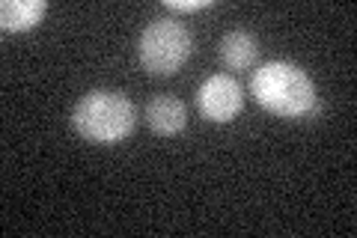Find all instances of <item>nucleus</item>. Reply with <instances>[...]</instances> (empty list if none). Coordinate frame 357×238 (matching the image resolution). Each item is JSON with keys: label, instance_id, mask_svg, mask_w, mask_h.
<instances>
[{"label": "nucleus", "instance_id": "obj_1", "mask_svg": "<svg viewBox=\"0 0 357 238\" xmlns=\"http://www.w3.org/2000/svg\"><path fill=\"white\" fill-rule=\"evenodd\" d=\"M250 96L262 110L283 119H301L316 110V84L295 63L274 60L265 63L250 77Z\"/></svg>", "mask_w": 357, "mask_h": 238}, {"label": "nucleus", "instance_id": "obj_2", "mask_svg": "<svg viewBox=\"0 0 357 238\" xmlns=\"http://www.w3.org/2000/svg\"><path fill=\"white\" fill-rule=\"evenodd\" d=\"M75 131L89 143H119L137 126V110L131 98L116 89H93L72 113Z\"/></svg>", "mask_w": 357, "mask_h": 238}, {"label": "nucleus", "instance_id": "obj_3", "mask_svg": "<svg viewBox=\"0 0 357 238\" xmlns=\"http://www.w3.org/2000/svg\"><path fill=\"white\" fill-rule=\"evenodd\" d=\"M194 39L176 18H155L140 36V63L149 75L167 77L188 63Z\"/></svg>", "mask_w": 357, "mask_h": 238}, {"label": "nucleus", "instance_id": "obj_4", "mask_svg": "<svg viewBox=\"0 0 357 238\" xmlns=\"http://www.w3.org/2000/svg\"><path fill=\"white\" fill-rule=\"evenodd\" d=\"M197 107L203 113V119L208 122H232L244 107V93L236 77L229 75H211L203 87L197 89Z\"/></svg>", "mask_w": 357, "mask_h": 238}, {"label": "nucleus", "instance_id": "obj_5", "mask_svg": "<svg viewBox=\"0 0 357 238\" xmlns=\"http://www.w3.org/2000/svg\"><path fill=\"white\" fill-rule=\"evenodd\" d=\"M146 119H149V128L155 134H164V137H170V134H178L185 128L188 122V113H185V105L173 96H158L152 98L146 105Z\"/></svg>", "mask_w": 357, "mask_h": 238}, {"label": "nucleus", "instance_id": "obj_6", "mask_svg": "<svg viewBox=\"0 0 357 238\" xmlns=\"http://www.w3.org/2000/svg\"><path fill=\"white\" fill-rule=\"evenodd\" d=\"M218 54H220V63L227 66V69L244 72V69H250V66L256 63V57H259V42H256V36H250V33H244V30H232L220 39Z\"/></svg>", "mask_w": 357, "mask_h": 238}, {"label": "nucleus", "instance_id": "obj_7", "mask_svg": "<svg viewBox=\"0 0 357 238\" xmlns=\"http://www.w3.org/2000/svg\"><path fill=\"white\" fill-rule=\"evenodd\" d=\"M48 13L45 0H3L0 3V27L6 33H24L33 30Z\"/></svg>", "mask_w": 357, "mask_h": 238}, {"label": "nucleus", "instance_id": "obj_8", "mask_svg": "<svg viewBox=\"0 0 357 238\" xmlns=\"http://www.w3.org/2000/svg\"><path fill=\"white\" fill-rule=\"evenodd\" d=\"M173 13H199V9H208L211 0H167L164 3Z\"/></svg>", "mask_w": 357, "mask_h": 238}]
</instances>
